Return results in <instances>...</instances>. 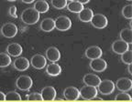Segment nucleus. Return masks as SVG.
Here are the masks:
<instances>
[{
  "mask_svg": "<svg viewBox=\"0 0 132 102\" xmlns=\"http://www.w3.org/2000/svg\"><path fill=\"white\" fill-rule=\"evenodd\" d=\"M21 20L27 25H34L39 20V13L33 7L27 8L21 14Z\"/></svg>",
  "mask_w": 132,
  "mask_h": 102,
  "instance_id": "obj_1",
  "label": "nucleus"
},
{
  "mask_svg": "<svg viewBox=\"0 0 132 102\" xmlns=\"http://www.w3.org/2000/svg\"><path fill=\"white\" fill-rule=\"evenodd\" d=\"M98 88V91L101 93L102 95H105V96H107V95L112 94L115 90V84H114L113 81L109 79H105V80H101L99 85L97 86Z\"/></svg>",
  "mask_w": 132,
  "mask_h": 102,
  "instance_id": "obj_2",
  "label": "nucleus"
},
{
  "mask_svg": "<svg viewBox=\"0 0 132 102\" xmlns=\"http://www.w3.org/2000/svg\"><path fill=\"white\" fill-rule=\"evenodd\" d=\"M32 79L29 76H25L22 75L20 77L18 78L16 81V88L20 90H23V91H28L32 87Z\"/></svg>",
  "mask_w": 132,
  "mask_h": 102,
  "instance_id": "obj_3",
  "label": "nucleus"
},
{
  "mask_svg": "<svg viewBox=\"0 0 132 102\" xmlns=\"http://www.w3.org/2000/svg\"><path fill=\"white\" fill-rule=\"evenodd\" d=\"M55 22V27L60 31H67L72 27V21L68 16H58L54 20Z\"/></svg>",
  "mask_w": 132,
  "mask_h": 102,
  "instance_id": "obj_4",
  "label": "nucleus"
},
{
  "mask_svg": "<svg viewBox=\"0 0 132 102\" xmlns=\"http://www.w3.org/2000/svg\"><path fill=\"white\" fill-rule=\"evenodd\" d=\"M97 89L95 87L92 86H84L80 90V96L85 100H92L95 97L97 96Z\"/></svg>",
  "mask_w": 132,
  "mask_h": 102,
  "instance_id": "obj_5",
  "label": "nucleus"
},
{
  "mask_svg": "<svg viewBox=\"0 0 132 102\" xmlns=\"http://www.w3.org/2000/svg\"><path fill=\"white\" fill-rule=\"evenodd\" d=\"M90 22L94 27L98 29H103L107 26V18L102 14L94 15Z\"/></svg>",
  "mask_w": 132,
  "mask_h": 102,
  "instance_id": "obj_6",
  "label": "nucleus"
},
{
  "mask_svg": "<svg viewBox=\"0 0 132 102\" xmlns=\"http://www.w3.org/2000/svg\"><path fill=\"white\" fill-rule=\"evenodd\" d=\"M1 33L6 38H12L18 34V27L13 23H6L1 28Z\"/></svg>",
  "mask_w": 132,
  "mask_h": 102,
  "instance_id": "obj_7",
  "label": "nucleus"
},
{
  "mask_svg": "<svg viewBox=\"0 0 132 102\" xmlns=\"http://www.w3.org/2000/svg\"><path fill=\"white\" fill-rule=\"evenodd\" d=\"M63 96L66 100L74 101L80 97V90L75 87H68L63 90Z\"/></svg>",
  "mask_w": 132,
  "mask_h": 102,
  "instance_id": "obj_8",
  "label": "nucleus"
},
{
  "mask_svg": "<svg viewBox=\"0 0 132 102\" xmlns=\"http://www.w3.org/2000/svg\"><path fill=\"white\" fill-rule=\"evenodd\" d=\"M30 64L36 69H42L47 64V60H46V57L44 56L36 54V55H34L31 57Z\"/></svg>",
  "mask_w": 132,
  "mask_h": 102,
  "instance_id": "obj_9",
  "label": "nucleus"
},
{
  "mask_svg": "<svg viewBox=\"0 0 132 102\" xmlns=\"http://www.w3.org/2000/svg\"><path fill=\"white\" fill-rule=\"evenodd\" d=\"M129 48V44H128L127 42H125L122 39H118L116 40L112 44V49L116 54H123L124 52H126L127 50H128Z\"/></svg>",
  "mask_w": 132,
  "mask_h": 102,
  "instance_id": "obj_10",
  "label": "nucleus"
},
{
  "mask_svg": "<svg viewBox=\"0 0 132 102\" xmlns=\"http://www.w3.org/2000/svg\"><path fill=\"white\" fill-rule=\"evenodd\" d=\"M115 86L120 91L128 92L132 88V80L128 78H121L117 81Z\"/></svg>",
  "mask_w": 132,
  "mask_h": 102,
  "instance_id": "obj_11",
  "label": "nucleus"
},
{
  "mask_svg": "<svg viewBox=\"0 0 132 102\" xmlns=\"http://www.w3.org/2000/svg\"><path fill=\"white\" fill-rule=\"evenodd\" d=\"M106 62L101 57L95 59H92L90 62V67L95 72H103L106 69Z\"/></svg>",
  "mask_w": 132,
  "mask_h": 102,
  "instance_id": "obj_12",
  "label": "nucleus"
},
{
  "mask_svg": "<svg viewBox=\"0 0 132 102\" xmlns=\"http://www.w3.org/2000/svg\"><path fill=\"white\" fill-rule=\"evenodd\" d=\"M103 55V51L97 46H92V47H89L88 48H86L85 50V57L89 59H95L101 57Z\"/></svg>",
  "mask_w": 132,
  "mask_h": 102,
  "instance_id": "obj_13",
  "label": "nucleus"
},
{
  "mask_svg": "<svg viewBox=\"0 0 132 102\" xmlns=\"http://www.w3.org/2000/svg\"><path fill=\"white\" fill-rule=\"evenodd\" d=\"M41 98L42 100L46 101H52L55 99L56 97V90L53 87H46L41 90Z\"/></svg>",
  "mask_w": 132,
  "mask_h": 102,
  "instance_id": "obj_14",
  "label": "nucleus"
},
{
  "mask_svg": "<svg viewBox=\"0 0 132 102\" xmlns=\"http://www.w3.org/2000/svg\"><path fill=\"white\" fill-rule=\"evenodd\" d=\"M14 67L19 71H25L29 67V61L24 57H18L14 61Z\"/></svg>",
  "mask_w": 132,
  "mask_h": 102,
  "instance_id": "obj_15",
  "label": "nucleus"
},
{
  "mask_svg": "<svg viewBox=\"0 0 132 102\" xmlns=\"http://www.w3.org/2000/svg\"><path fill=\"white\" fill-rule=\"evenodd\" d=\"M82 81L85 85L87 86H92L97 88V86L99 85L101 79L98 76H96L95 74H86L82 78Z\"/></svg>",
  "mask_w": 132,
  "mask_h": 102,
  "instance_id": "obj_16",
  "label": "nucleus"
},
{
  "mask_svg": "<svg viewBox=\"0 0 132 102\" xmlns=\"http://www.w3.org/2000/svg\"><path fill=\"white\" fill-rule=\"evenodd\" d=\"M46 57L51 62H57L61 58V53L55 47H51L46 50Z\"/></svg>",
  "mask_w": 132,
  "mask_h": 102,
  "instance_id": "obj_17",
  "label": "nucleus"
},
{
  "mask_svg": "<svg viewBox=\"0 0 132 102\" xmlns=\"http://www.w3.org/2000/svg\"><path fill=\"white\" fill-rule=\"evenodd\" d=\"M6 52L9 56L12 57H19L22 54L23 48L18 43H12L10 45H8L6 47Z\"/></svg>",
  "mask_w": 132,
  "mask_h": 102,
  "instance_id": "obj_18",
  "label": "nucleus"
},
{
  "mask_svg": "<svg viewBox=\"0 0 132 102\" xmlns=\"http://www.w3.org/2000/svg\"><path fill=\"white\" fill-rule=\"evenodd\" d=\"M78 17L82 22H85V23H88L91 21L92 17L94 16V12L92 9L90 8H82V10L78 13Z\"/></svg>",
  "mask_w": 132,
  "mask_h": 102,
  "instance_id": "obj_19",
  "label": "nucleus"
},
{
  "mask_svg": "<svg viewBox=\"0 0 132 102\" xmlns=\"http://www.w3.org/2000/svg\"><path fill=\"white\" fill-rule=\"evenodd\" d=\"M46 72L51 77H57L62 72V67H61V66L56 64L55 62H52L50 65H48L47 68H46Z\"/></svg>",
  "mask_w": 132,
  "mask_h": 102,
  "instance_id": "obj_20",
  "label": "nucleus"
},
{
  "mask_svg": "<svg viewBox=\"0 0 132 102\" xmlns=\"http://www.w3.org/2000/svg\"><path fill=\"white\" fill-rule=\"evenodd\" d=\"M55 28V22L52 18H45L40 24V29L44 32H52Z\"/></svg>",
  "mask_w": 132,
  "mask_h": 102,
  "instance_id": "obj_21",
  "label": "nucleus"
},
{
  "mask_svg": "<svg viewBox=\"0 0 132 102\" xmlns=\"http://www.w3.org/2000/svg\"><path fill=\"white\" fill-rule=\"evenodd\" d=\"M82 8H84L82 4H81L77 0H72L69 4H67V9L72 13H77L78 14Z\"/></svg>",
  "mask_w": 132,
  "mask_h": 102,
  "instance_id": "obj_22",
  "label": "nucleus"
},
{
  "mask_svg": "<svg viewBox=\"0 0 132 102\" xmlns=\"http://www.w3.org/2000/svg\"><path fill=\"white\" fill-rule=\"evenodd\" d=\"M34 9L38 11V12L40 14V13H46L49 10V4L46 2L45 0H39L37 2L34 4V6H33Z\"/></svg>",
  "mask_w": 132,
  "mask_h": 102,
  "instance_id": "obj_23",
  "label": "nucleus"
},
{
  "mask_svg": "<svg viewBox=\"0 0 132 102\" xmlns=\"http://www.w3.org/2000/svg\"><path fill=\"white\" fill-rule=\"evenodd\" d=\"M120 38L128 44H132V30L131 28H124L120 32Z\"/></svg>",
  "mask_w": 132,
  "mask_h": 102,
  "instance_id": "obj_24",
  "label": "nucleus"
},
{
  "mask_svg": "<svg viewBox=\"0 0 132 102\" xmlns=\"http://www.w3.org/2000/svg\"><path fill=\"white\" fill-rule=\"evenodd\" d=\"M11 64V57L7 53H0V67H6Z\"/></svg>",
  "mask_w": 132,
  "mask_h": 102,
  "instance_id": "obj_25",
  "label": "nucleus"
},
{
  "mask_svg": "<svg viewBox=\"0 0 132 102\" xmlns=\"http://www.w3.org/2000/svg\"><path fill=\"white\" fill-rule=\"evenodd\" d=\"M121 60L124 64H132V51L131 50H127L126 52H124L121 54Z\"/></svg>",
  "mask_w": 132,
  "mask_h": 102,
  "instance_id": "obj_26",
  "label": "nucleus"
},
{
  "mask_svg": "<svg viewBox=\"0 0 132 102\" xmlns=\"http://www.w3.org/2000/svg\"><path fill=\"white\" fill-rule=\"evenodd\" d=\"M122 15L125 18L128 19H132V5H127L123 7L122 9Z\"/></svg>",
  "mask_w": 132,
  "mask_h": 102,
  "instance_id": "obj_27",
  "label": "nucleus"
},
{
  "mask_svg": "<svg viewBox=\"0 0 132 102\" xmlns=\"http://www.w3.org/2000/svg\"><path fill=\"white\" fill-rule=\"evenodd\" d=\"M52 5L56 9H63L67 6V0H52Z\"/></svg>",
  "mask_w": 132,
  "mask_h": 102,
  "instance_id": "obj_28",
  "label": "nucleus"
},
{
  "mask_svg": "<svg viewBox=\"0 0 132 102\" xmlns=\"http://www.w3.org/2000/svg\"><path fill=\"white\" fill-rule=\"evenodd\" d=\"M115 99L119 100V101H131L132 98L127 92H122V93H119V94H118L116 96Z\"/></svg>",
  "mask_w": 132,
  "mask_h": 102,
  "instance_id": "obj_29",
  "label": "nucleus"
},
{
  "mask_svg": "<svg viewBox=\"0 0 132 102\" xmlns=\"http://www.w3.org/2000/svg\"><path fill=\"white\" fill-rule=\"evenodd\" d=\"M6 100H21V97L18 92L10 91L6 95Z\"/></svg>",
  "mask_w": 132,
  "mask_h": 102,
  "instance_id": "obj_30",
  "label": "nucleus"
},
{
  "mask_svg": "<svg viewBox=\"0 0 132 102\" xmlns=\"http://www.w3.org/2000/svg\"><path fill=\"white\" fill-rule=\"evenodd\" d=\"M27 99L28 100H39L41 101L42 98H41V95L38 92H32L30 94L27 95Z\"/></svg>",
  "mask_w": 132,
  "mask_h": 102,
  "instance_id": "obj_31",
  "label": "nucleus"
},
{
  "mask_svg": "<svg viewBox=\"0 0 132 102\" xmlns=\"http://www.w3.org/2000/svg\"><path fill=\"white\" fill-rule=\"evenodd\" d=\"M9 15L12 17H16V7L15 6H11L9 8Z\"/></svg>",
  "mask_w": 132,
  "mask_h": 102,
  "instance_id": "obj_32",
  "label": "nucleus"
},
{
  "mask_svg": "<svg viewBox=\"0 0 132 102\" xmlns=\"http://www.w3.org/2000/svg\"><path fill=\"white\" fill-rule=\"evenodd\" d=\"M0 100H6V94L0 91Z\"/></svg>",
  "mask_w": 132,
  "mask_h": 102,
  "instance_id": "obj_33",
  "label": "nucleus"
},
{
  "mask_svg": "<svg viewBox=\"0 0 132 102\" xmlns=\"http://www.w3.org/2000/svg\"><path fill=\"white\" fill-rule=\"evenodd\" d=\"M23 3H25V4H31V3H33L35 0H21Z\"/></svg>",
  "mask_w": 132,
  "mask_h": 102,
  "instance_id": "obj_34",
  "label": "nucleus"
},
{
  "mask_svg": "<svg viewBox=\"0 0 132 102\" xmlns=\"http://www.w3.org/2000/svg\"><path fill=\"white\" fill-rule=\"evenodd\" d=\"M77 1H79V2L81 3V4H87V3L90 2V0H77Z\"/></svg>",
  "mask_w": 132,
  "mask_h": 102,
  "instance_id": "obj_35",
  "label": "nucleus"
},
{
  "mask_svg": "<svg viewBox=\"0 0 132 102\" xmlns=\"http://www.w3.org/2000/svg\"><path fill=\"white\" fill-rule=\"evenodd\" d=\"M128 74L129 75H132V71H131V64H128Z\"/></svg>",
  "mask_w": 132,
  "mask_h": 102,
  "instance_id": "obj_36",
  "label": "nucleus"
},
{
  "mask_svg": "<svg viewBox=\"0 0 132 102\" xmlns=\"http://www.w3.org/2000/svg\"><path fill=\"white\" fill-rule=\"evenodd\" d=\"M7 1H9V2H15V1H16V0H7Z\"/></svg>",
  "mask_w": 132,
  "mask_h": 102,
  "instance_id": "obj_37",
  "label": "nucleus"
},
{
  "mask_svg": "<svg viewBox=\"0 0 132 102\" xmlns=\"http://www.w3.org/2000/svg\"><path fill=\"white\" fill-rule=\"evenodd\" d=\"M127 1H132V0H127Z\"/></svg>",
  "mask_w": 132,
  "mask_h": 102,
  "instance_id": "obj_38",
  "label": "nucleus"
},
{
  "mask_svg": "<svg viewBox=\"0 0 132 102\" xmlns=\"http://www.w3.org/2000/svg\"><path fill=\"white\" fill-rule=\"evenodd\" d=\"M67 1H72V0H67Z\"/></svg>",
  "mask_w": 132,
  "mask_h": 102,
  "instance_id": "obj_39",
  "label": "nucleus"
}]
</instances>
